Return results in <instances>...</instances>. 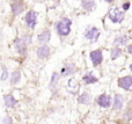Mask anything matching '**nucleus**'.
Returning <instances> with one entry per match:
<instances>
[{"label": "nucleus", "instance_id": "nucleus-19", "mask_svg": "<svg viewBox=\"0 0 132 124\" xmlns=\"http://www.w3.org/2000/svg\"><path fill=\"white\" fill-rule=\"evenodd\" d=\"M122 53V50L118 48H114L111 49V59H116V58H118L119 56H121Z\"/></svg>", "mask_w": 132, "mask_h": 124}, {"label": "nucleus", "instance_id": "nucleus-8", "mask_svg": "<svg viewBox=\"0 0 132 124\" xmlns=\"http://www.w3.org/2000/svg\"><path fill=\"white\" fill-rule=\"evenodd\" d=\"M26 45H27V44L24 43L23 38H19V39H16L15 43H14L15 50L18 51V52H20V53H24V52H26Z\"/></svg>", "mask_w": 132, "mask_h": 124}, {"label": "nucleus", "instance_id": "nucleus-24", "mask_svg": "<svg viewBox=\"0 0 132 124\" xmlns=\"http://www.w3.org/2000/svg\"><path fill=\"white\" fill-rule=\"evenodd\" d=\"M125 117L126 118H132V111L131 110H128L125 113Z\"/></svg>", "mask_w": 132, "mask_h": 124}, {"label": "nucleus", "instance_id": "nucleus-27", "mask_svg": "<svg viewBox=\"0 0 132 124\" xmlns=\"http://www.w3.org/2000/svg\"><path fill=\"white\" fill-rule=\"evenodd\" d=\"M128 52L129 53H132V45H129L128 46Z\"/></svg>", "mask_w": 132, "mask_h": 124}, {"label": "nucleus", "instance_id": "nucleus-26", "mask_svg": "<svg viewBox=\"0 0 132 124\" xmlns=\"http://www.w3.org/2000/svg\"><path fill=\"white\" fill-rule=\"evenodd\" d=\"M23 41H24V43H26V44L30 43V36H26V37H23Z\"/></svg>", "mask_w": 132, "mask_h": 124}, {"label": "nucleus", "instance_id": "nucleus-7", "mask_svg": "<svg viewBox=\"0 0 132 124\" xmlns=\"http://www.w3.org/2000/svg\"><path fill=\"white\" fill-rule=\"evenodd\" d=\"M97 102H98V104H100L101 107H103V108H107V107H109V106H110L111 99H110L109 95H107V94H102V95H100V97H98Z\"/></svg>", "mask_w": 132, "mask_h": 124}, {"label": "nucleus", "instance_id": "nucleus-15", "mask_svg": "<svg viewBox=\"0 0 132 124\" xmlns=\"http://www.w3.org/2000/svg\"><path fill=\"white\" fill-rule=\"evenodd\" d=\"M78 102L81 104H89L90 103V95L87 94V93H84V94L78 99Z\"/></svg>", "mask_w": 132, "mask_h": 124}, {"label": "nucleus", "instance_id": "nucleus-1", "mask_svg": "<svg viewBox=\"0 0 132 124\" xmlns=\"http://www.w3.org/2000/svg\"><path fill=\"white\" fill-rule=\"evenodd\" d=\"M71 24H72V21L67 18H63L60 21H58L56 28H57V31L59 35L66 36L71 32Z\"/></svg>", "mask_w": 132, "mask_h": 124}, {"label": "nucleus", "instance_id": "nucleus-2", "mask_svg": "<svg viewBox=\"0 0 132 124\" xmlns=\"http://www.w3.org/2000/svg\"><path fill=\"white\" fill-rule=\"evenodd\" d=\"M108 16H109V19L112 21V22L119 23V22H122L124 19V12L116 7V8H112L111 11L109 12V15Z\"/></svg>", "mask_w": 132, "mask_h": 124}, {"label": "nucleus", "instance_id": "nucleus-12", "mask_svg": "<svg viewBox=\"0 0 132 124\" xmlns=\"http://www.w3.org/2000/svg\"><path fill=\"white\" fill-rule=\"evenodd\" d=\"M49 55H50V49L45 45L41 46V48L37 50V56H38V58H46Z\"/></svg>", "mask_w": 132, "mask_h": 124}, {"label": "nucleus", "instance_id": "nucleus-21", "mask_svg": "<svg viewBox=\"0 0 132 124\" xmlns=\"http://www.w3.org/2000/svg\"><path fill=\"white\" fill-rule=\"evenodd\" d=\"M58 79H59V74H58L57 72H53V74H52V78H51V81H50V86H51V87H53V86H56V84H57Z\"/></svg>", "mask_w": 132, "mask_h": 124}, {"label": "nucleus", "instance_id": "nucleus-13", "mask_svg": "<svg viewBox=\"0 0 132 124\" xmlns=\"http://www.w3.org/2000/svg\"><path fill=\"white\" fill-rule=\"evenodd\" d=\"M4 100H5V106L6 107H14L16 104V100L14 99L13 95H5Z\"/></svg>", "mask_w": 132, "mask_h": 124}, {"label": "nucleus", "instance_id": "nucleus-25", "mask_svg": "<svg viewBox=\"0 0 132 124\" xmlns=\"http://www.w3.org/2000/svg\"><path fill=\"white\" fill-rule=\"evenodd\" d=\"M130 8V2H125V4L123 5V9L124 11H126V9Z\"/></svg>", "mask_w": 132, "mask_h": 124}, {"label": "nucleus", "instance_id": "nucleus-28", "mask_svg": "<svg viewBox=\"0 0 132 124\" xmlns=\"http://www.w3.org/2000/svg\"><path fill=\"white\" fill-rule=\"evenodd\" d=\"M105 1H107V2H112L114 0H105Z\"/></svg>", "mask_w": 132, "mask_h": 124}, {"label": "nucleus", "instance_id": "nucleus-3", "mask_svg": "<svg viewBox=\"0 0 132 124\" xmlns=\"http://www.w3.org/2000/svg\"><path fill=\"white\" fill-rule=\"evenodd\" d=\"M89 57H90V60H92V63H93L94 66H97V65H100L101 63H102V59H103L102 51L101 50L92 51L90 55H89Z\"/></svg>", "mask_w": 132, "mask_h": 124}, {"label": "nucleus", "instance_id": "nucleus-5", "mask_svg": "<svg viewBox=\"0 0 132 124\" xmlns=\"http://www.w3.org/2000/svg\"><path fill=\"white\" fill-rule=\"evenodd\" d=\"M36 13L34 11H29L26 15V23L29 28H34L35 24H36Z\"/></svg>", "mask_w": 132, "mask_h": 124}, {"label": "nucleus", "instance_id": "nucleus-10", "mask_svg": "<svg viewBox=\"0 0 132 124\" xmlns=\"http://www.w3.org/2000/svg\"><path fill=\"white\" fill-rule=\"evenodd\" d=\"M81 6L84 9H86V11L88 12H92L94 8H95V1L94 0H84V1L81 2Z\"/></svg>", "mask_w": 132, "mask_h": 124}, {"label": "nucleus", "instance_id": "nucleus-9", "mask_svg": "<svg viewBox=\"0 0 132 124\" xmlns=\"http://www.w3.org/2000/svg\"><path fill=\"white\" fill-rule=\"evenodd\" d=\"M12 9H13L14 15H19V14H21L23 12V4L20 0H16L12 5Z\"/></svg>", "mask_w": 132, "mask_h": 124}, {"label": "nucleus", "instance_id": "nucleus-6", "mask_svg": "<svg viewBox=\"0 0 132 124\" xmlns=\"http://www.w3.org/2000/svg\"><path fill=\"white\" fill-rule=\"evenodd\" d=\"M118 86L124 89H131L132 88V77H123L118 80Z\"/></svg>", "mask_w": 132, "mask_h": 124}, {"label": "nucleus", "instance_id": "nucleus-4", "mask_svg": "<svg viewBox=\"0 0 132 124\" xmlns=\"http://www.w3.org/2000/svg\"><path fill=\"white\" fill-rule=\"evenodd\" d=\"M98 36H100V31H98V29L95 28V27L90 28V29H88L86 32H85V37H86L87 39H89V41H92V42L97 41Z\"/></svg>", "mask_w": 132, "mask_h": 124}, {"label": "nucleus", "instance_id": "nucleus-18", "mask_svg": "<svg viewBox=\"0 0 132 124\" xmlns=\"http://www.w3.org/2000/svg\"><path fill=\"white\" fill-rule=\"evenodd\" d=\"M114 43L116 44V45H125V44L128 43V37L126 36H118L114 41Z\"/></svg>", "mask_w": 132, "mask_h": 124}, {"label": "nucleus", "instance_id": "nucleus-29", "mask_svg": "<svg viewBox=\"0 0 132 124\" xmlns=\"http://www.w3.org/2000/svg\"><path fill=\"white\" fill-rule=\"evenodd\" d=\"M130 70H131V72H132V63H131V65H130Z\"/></svg>", "mask_w": 132, "mask_h": 124}, {"label": "nucleus", "instance_id": "nucleus-23", "mask_svg": "<svg viewBox=\"0 0 132 124\" xmlns=\"http://www.w3.org/2000/svg\"><path fill=\"white\" fill-rule=\"evenodd\" d=\"M2 123L4 124H12V118L9 117V116H6V117L4 118V121H2Z\"/></svg>", "mask_w": 132, "mask_h": 124}, {"label": "nucleus", "instance_id": "nucleus-16", "mask_svg": "<svg viewBox=\"0 0 132 124\" xmlns=\"http://www.w3.org/2000/svg\"><path fill=\"white\" fill-rule=\"evenodd\" d=\"M84 81L87 84V85H89V84H94V82H97V78L96 77H94L93 74H86V76L84 77Z\"/></svg>", "mask_w": 132, "mask_h": 124}, {"label": "nucleus", "instance_id": "nucleus-17", "mask_svg": "<svg viewBox=\"0 0 132 124\" xmlns=\"http://www.w3.org/2000/svg\"><path fill=\"white\" fill-rule=\"evenodd\" d=\"M20 72L19 71H14L13 73H12V77H11V84L12 85H16V84L20 81Z\"/></svg>", "mask_w": 132, "mask_h": 124}, {"label": "nucleus", "instance_id": "nucleus-11", "mask_svg": "<svg viewBox=\"0 0 132 124\" xmlns=\"http://www.w3.org/2000/svg\"><path fill=\"white\" fill-rule=\"evenodd\" d=\"M50 37H51L50 30H44V31H42L41 34L38 35V42H41V43H46V42L50 41Z\"/></svg>", "mask_w": 132, "mask_h": 124}, {"label": "nucleus", "instance_id": "nucleus-14", "mask_svg": "<svg viewBox=\"0 0 132 124\" xmlns=\"http://www.w3.org/2000/svg\"><path fill=\"white\" fill-rule=\"evenodd\" d=\"M123 107V96L122 95H116L115 96V102H114V108L119 110Z\"/></svg>", "mask_w": 132, "mask_h": 124}, {"label": "nucleus", "instance_id": "nucleus-20", "mask_svg": "<svg viewBox=\"0 0 132 124\" xmlns=\"http://www.w3.org/2000/svg\"><path fill=\"white\" fill-rule=\"evenodd\" d=\"M73 65H68L67 67H63L62 70V74L63 76H68V74H71L73 71H74V69H73Z\"/></svg>", "mask_w": 132, "mask_h": 124}, {"label": "nucleus", "instance_id": "nucleus-22", "mask_svg": "<svg viewBox=\"0 0 132 124\" xmlns=\"http://www.w3.org/2000/svg\"><path fill=\"white\" fill-rule=\"evenodd\" d=\"M8 78V72H7V69L5 66H2V74H1V80H6Z\"/></svg>", "mask_w": 132, "mask_h": 124}]
</instances>
